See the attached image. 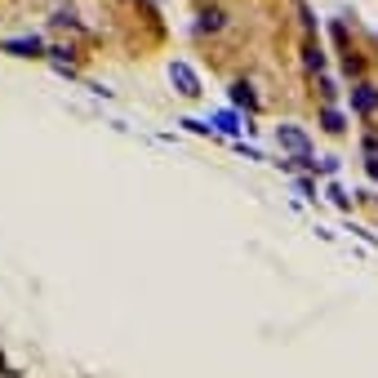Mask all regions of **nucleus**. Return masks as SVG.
Segmentation results:
<instances>
[{"label": "nucleus", "instance_id": "f257e3e1", "mask_svg": "<svg viewBox=\"0 0 378 378\" xmlns=\"http://www.w3.org/2000/svg\"><path fill=\"white\" fill-rule=\"evenodd\" d=\"M276 143H280L285 152H294V161H298V165L316 169V161H312V138H307V133H303L298 125H280V129H276Z\"/></svg>", "mask_w": 378, "mask_h": 378}, {"label": "nucleus", "instance_id": "f03ea898", "mask_svg": "<svg viewBox=\"0 0 378 378\" xmlns=\"http://www.w3.org/2000/svg\"><path fill=\"white\" fill-rule=\"evenodd\" d=\"M169 80H174V89L182 94V99H196L201 94V76L191 63H169Z\"/></svg>", "mask_w": 378, "mask_h": 378}, {"label": "nucleus", "instance_id": "7ed1b4c3", "mask_svg": "<svg viewBox=\"0 0 378 378\" xmlns=\"http://www.w3.org/2000/svg\"><path fill=\"white\" fill-rule=\"evenodd\" d=\"M351 107H356L361 116H374L378 112V89H374L370 80H361L356 89H351Z\"/></svg>", "mask_w": 378, "mask_h": 378}, {"label": "nucleus", "instance_id": "20e7f679", "mask_svg": "<svg viewBox=\"0 0 378 378\" xmlns=\"http://www.w3.org/2000/svg\"><path fill=\"white\" fill-rule=\"evenodd\" d=\"M5 50H9V54H18V58H31V54H45V45L36 41V36H22V41H9Z\"/></svg>", "mask_w": 378, "mask_h": 378}, {"label": "nucleus", "instance_id": "39448f33", "mask_svg": "<svg viewBox=\"0 0 378 378\" xmlns=\"http://www.w3.org/2000/svg\"><path fill=\"white\" fill-rule=\"evenodd\" d=\"M210 125H214V129H223V133H240V129H249V125H245V120H240L236 112H218V116L210 120Z\"/></svg>", "mask_w": 378, "mask_h": 378}, {"label": "nucleus", "instance_id": "423d86ee", "mask_svg": "<svg viewBox=\"0 0 378 378\" xmlns=\"http://www.w3.org/2000/svg\"><path fill=\"white\" fill-rule=\"evenodd\" d=\"M321 125H325L329 133H343V129H347V116L338 112V107H325V112H321Z\"/></svg>", "mask_w": 378, "mask_h": 378}, {"label": "nucleus", "instance_id": "0eeeda50", "mask_svg": "<svg viewBox=\"0 0 378 378\" xmlns=\"http://www.w3.org/2000/svg\"><path fill=\"white\" fill-rule=\"evenodd\" d=\"M231 103H236V107H259V99H254V89H249L245 80L231 85Z\"/></svg>", "mask_w": 378, "mask_h": 378}, {"label": "nucleus", "instance_id": "6e6552de", "mask_svg": "<svg viewBox=\"0 0 378 378\" xmlns=\"http://www.w3.org/2000/svg\"><path fill=\"white\" fill-rule=\"evenodd\" d=\"M361 152H365V165H370V169H378V133H370V138L361 143Z\"/></svg>", "mask_w": 378, "mask_h": 378}, {"label": "nucleus", "instance_id": "1a4fd4ad", "mask_svg": "<svg viewBox=\"0 0 378 378\" xmlns=\"http://www.w3.org/2000/svg\"><path fill=\"white\" fill-rule=\"evenodd\" d=\"M223 27V14H218V9H205L201 14V31H218Z\"/></svg>", "mask_w": 378, "mask_h": 378}, {"label": "nucleus", "instance_id": "9d476101", "mask_svg": "<svg viewBox=\"0 0 378 378\" xmlns=\"http://www.w3.org/2000/svg\"><path fill=\"white\" fill-rule=\"evenodd\" d=\"M307 67H312V71H321V67H325V54H321V45H312V41H307Z\"/></svg>", "mask_w": 378, "mask_h": 378}, {"label": "nucleus", "instance_id": "9b49d317", "mask_svg": "<svg viewBox=\"0 0 378 378\" xmlns=\"http://www.w3.org/2000/svg\"><path fill=\"white\" fill-rule=\"evenodd\" d=\"M325 196H329V201H334V205H338V210H347V205H351V201H347V191H343V187H338V182H329V191H325Z\"/></svg>", "mask_w": 378, "mask_h": 378}, {"label": "nucleus", "instance_id": "f8f14e48", "mask_svg": "<svg viewBox=\"0 0 378 378\" xmlns=\"http://www.w3.org/2000/svg\"><path fill=\"white\" fill-rule=\"evenodd\" d=\"M298 191H303L307 201H316V182H312V178H298Z\"/></svg>", "mask_w": 378, "mask_h": 378}]
</instances>
